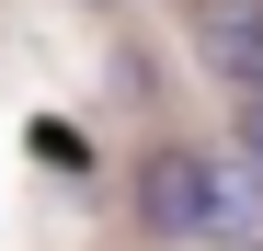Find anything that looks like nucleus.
Masks as SVG:
<instances>
[{
	"instance_id": "f257e3e1",
	"label": "nucleus",
	"mask_w": 263,
	"mask_h": 251,
	"mask_svg": "<svg viewBox=\"0 0 263 251\" xmlns=\"http://www.w3.org/2000/svg\"><path fill=\"white\" fill-rule=\"evenodd\" d=\"M126 217H138V240H149V251H183V240H217V228H229V172H217L206 149L160 137V149L138 160V183H126Z\"/></svg>"
},
{
	"instance_id": "f03ea898",
	"label": "nucleus",
	"mask_w": 263,
	"mask_h": 251,
	"mask_svg": "<svg viewBox=\"0 0 263 251\" xmlns=\"http://www.w3.org/2000/svg\"><path fill=\"white\" fill-rule=\"evenodd\" d=\"M183 34H195V57L229 80L240 103L263 92V0H183Z\"/></svg>"
},
{
	"instance_id": "7ed1b4c3",
	"label": "nucleus",
	"mask_w": 263,
	"mask_h": 251,
	"mask_svg": "<svg viewBox=\"0 0 263 251\" xmlns=\"http://www.w3.org/2000/svg\"><path fill=\"white\" fill-rule=\"evenodd\" d=\"M240 149H252V172H263V92H252V114H240Z\"/></svg>"
},
{
	"instance_id": "20e7f679",
	"label": "nucleus",
	"mask_w": 263,
	"mask_h": 251,
	"mask_svg": "<svg viewBox=\"0 0 263 251\" xmlns=\"http://www.w3.org/2000/svg\"><path fill=\"white\" fill-rule=\"evenodd\" d=\"M103 12H115V0H103Z\"/></svg>"
}]
</instances>
